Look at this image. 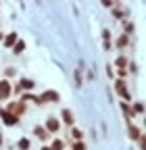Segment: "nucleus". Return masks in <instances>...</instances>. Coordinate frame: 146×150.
Returning <instances> with one entry per match:
<instances>
[{"mask_svg": "<svg viewBox=\"0 0 146 150\" xmlns=\"http://www.w3.org/2000/svg\"><path fill=\"white\" fill-rule=\"evenodd\" d=\"M115 92H117V96H121L123 100L121 102H134L132 100V94H130V88H127V83H125V79H115Z\"/></svg>", "mask_w": 146, "mask_h": 150, "instance_id": "f257e3e1", "label": "nucleus"}, {"mask_svg": "<svg viewBox=\"0 0 146 150\" xmlns=\"http://www.w3.org/2000/svg\"><path fill=\"white\" fill-rule=\"evenodd\" d=\"M0 121H2L6 127H15V125H19V117H15V115H11V112H4L2 117H0Z\"/></svg>", "mask_w": 146, "mask_h": 150, "instance_id": "9d476101", "label": "nucleus"}, {"mask_svg": "<svg viewBox=\"0 0 146 150\" xmlns=\"http://www.w3.org/2000/svg\"><path fill=\"white\" fill-rule=\"evenodd\" d=\"M4 40V33H2V29H0V42H2Z\"/></svg>", "mask_w": 146, "mask_h": 150, "instance_id": "473e14b6", "label": "nucleus"}, {"mask_svg": "<svg viewBox=\"0 0 146 150\" xmlns=\"http://www.w3.org/2000/svg\"><path fill=\"white\" fill-rule=\"evenodd\" d=\"M106 75L111 79H115V71H113V65H106Z\"/></svg>", "mask_w": 146, "mask_h": 150, "instance_id": "c756f323", "label": "nucleus"}, {"mask_svg": "<svg viewBox=\"0 0 146 150\" xmlns=\"http://www.w3.org/2000/svg\"><path fill=\"white\" fill-rule=\"evenodd\" d=\"M13 94H17V96H21V94H23V90H21L19 83H13Z\"/></svg>", "mask_w": 146, "mask_h": 150, "instance_id": "c85d7f7f", "label": "nucleus"}, {"mask_svg": "<svg viewBox=\"0 0 146 150\" xmlns=\"http://www.w3.org/2000/svg\"><path fill=\"white\" fill-rule=\"evenodd\" d=\"M19 86H21V90H23V92H31L35 83H33V79H29V77H23V79L19 81Z\"/></svg>", "mask_w": 146, "mask_h": 150, "instance_id": "f3484780", "label": "nucleus"}, {"mask_svg": "<svg viewBox=\"0 0 146 150\" xmlns=\"http://www.w3.org/2000/svg\"><path fill=\"white\" fill-rule=\"evenodd\" d=\"M13 94V83L9 79H0V100H9Z\"/></svg>", "mask_w": 146, "mask_h": 150, "instance_id": "20e7f679", "label": "nucleus"}, {"mask_svg": "<svg viewBox=\"0 0 146 150\" xmlns=\"http://www.w3.org/2000/svg\"><path fill=\"white\" fill-rule=\"evenodd\" d=\"M102 4H104L106 8H113V6H115V2H113V0H104V2H102Z\"/></svg>", "mask_w": 146, "mask_h": 150, "instance_id": "7c9ffc66", "label": "nucleus"}, {"mask_svg": "<svg viewBox=\"0 0 146 150\" xmlns=\"http://www.w3.org/2000/svg\"><path fill=\"white\" fill-rule=\"evenodd\" d=\"M117 73H119V79H123L125 75H127V71H125V69H117Z\"/></svg>", "mask_w": 146, "mask_h": 150, "instance_id": "2f4dec72", "label": "nucleus"}, {"mask_svg": "<svg viewBox=\"0 0 146 150\" xmlns=\"http://www.w3.org/2000/svg\"><path fill=\"white\" fill-rule=\"evenodd\" d=\"M40 150H50V146H46V144H44V146H42Z\"/></svg>", "mask_w": 146, "mask_h": 150, "instance_id": "72a5a7b5", "label": "nucleus"}, {"mask_svg": "<svg viewBox=\"0 0 146 150\" xmlns=\"http://www.w3.org/2000/svg\"><path fill=\"white\" fill-rule=\"evenodd\" d=\"M71 136H73V140H75V142H82V140H84V131H82L79 127H71Z\"/></svg>", "mask_w": 146, "mask_h": 150, "instance_id": "4be33fe9", "label": "nucleus"}, {"mask_svg": "<svg viewBox=\"0 0 146 150\" xmlns=\"http://www.w3.org/2000/svg\"><path fill=\"white\" fill-rule=\"evenodd\" d=\"M33 136L38 138V140H42V142H48L50 140V134L44 129V125H35L33 127Z\"/></svg>", "mask_w": 146, "mask_h": 150, "instance_id": "9b49d317", "label": "nucleus"}, {"mask_svg": "<svg viewBox=\"0 0 146 150\" xmlns=\"http://www.w3.org/2000/svg\"><path fill=\"white\" fill-rule=\"evenodd\" d=\"M0 146H2V134H0Z\"/></svg>", "mask_w": 146, "mask_h": 150, "instance_id": "c9c22d12", "label": "nucleus"}, {"mask_svg": "<svg viewBox=\"0 0 146 150\" xmlns=\"http://www.w3.org/2000/svg\"><path fill=\"white\" fill-rule=\"evenodd\" d=\"M11 50H13V54H21V52L25 50V42H23V40H19V42H17Z\"/></svg>", "mask_w": 146, "mask_h": 150, "instance_id": "b1692460", "label": "nucleus"}, {"mask_svg": "<svg viewBox=\"0 0 146 150\" xmlns=\"http://www.w3.org/2000/svg\"><path fill=\"white\" fill-rule=\"evenodd\" d=\"M71 150H88V146H86L84 140H82V142H73V144H71Z\"/></svg>", "mask_w": 146, "mask_h": 150, "instance_id": "a878e982", "label": "nucleus"}, {"mask_svg": "<svg viewBox=\"0 0 146 150\" xmlns=\"http://www.w3.org/2000/svg\"><path fill=\"white\" fill-rule=\"evenodd\" d=\"M44 129L48 131L50 136H52V134H59V129H61V121H59L57 117H48V119H46V123H44Z\"/></svg>", "mask_w": 146, "mask_h": 150, "instance_id": "39448f33", "label": "nucleus"}, {"mask_svg": "<svg viewBox=\"0 0 146 150\" xmlns=\"http://www.w3.org/2000/svg\"><path fill=\"white\" fill-rule=\"evenodd\" d=\"M127 136H130L132 142H138V138L142 136V129H140L138 125H134L132 121H127Z\"/></svg>", "mask_w": 146, "mask_h": 150, "instance_id": "0eeeda50", "label": "nucleus"}, {"mask_svg": "<svg viewBox=\"0 0 146 150\" xmlns=\"http://www.w3.org/2000/svg\"><path fill=\"white\" fill-rule=\"evenodd\" d=\"M130 106H132L134 115H142V112H144V104L142 102H130Z\"/></svg>", "mask_w": 146, "mask_h": 150, "instance_id": "5701e85b", "label": "nucleus"}, {"mask_svg": "<svg viewBox=\"0 0 146 150\" xmlns=\"http://www.w3.org/2000/svg\"><path fill=\"white\" fill-rule=\"evenodd\" d=\"M73 77H75V86H82L84 83V69L77 67L75 71H73Z\"/></svg>", "mask_w": 146, "mask_h": 150, "instance_id": "aec40b11", "label": "nucleus"}, {"mask_svg": "<svg viewBox=\"0 0 146 150\" xmlns=\"http://www.w3.org/2000/svg\"><path fill=\"white\" fill-rule=\"evenodd\" d=\"M61 123H65L67 127H73L75 117H73V110H71V108H63V110H61Z\"/></svg>", "mask_w": 146, "mask_h": 150, "instance_id": "423d86ee", "label": "nucleus"}, {"mask_svg": "<svg viewBox=\"0 0 146 150\" xmlns=\"http://www.w3.org/2000/svg\"><path fill=\"white\" fill-rule=\"evenodd\" d=\"M38 98H40L42 104H48V102H59V100H61V94H59L57 90H46L42 96H38Z\"/></svg>", "mask_w": 146, "mask_h": 150, "instance_id": "7ed1b4c3", "label": "nucleus"}, {"mask_svg": "<svg viewBox=\"0 0 146 150\" xmlns=\"http://www.w3.org/2000/svg\"><path fill=\"white\" fill-rule=\"evenodd\" d=\"M15 75H17V69H15V67H6V69H4V79L11 81V77H15Z\"/></svg>", "mask_w": 146, "mask_h": 150, "instance_id": "393cba45", "label": "nucleus"}, {"mask_svg": "<svg viewBox=\"0 0 146 150\" xmlns=\"http://www.w3.org/2000/svg\"><path fill=\"white\" fill-rule=\"evenodd\" d=\"M2 115H4V108H0V117H2Z\"/></svg>", "mask_w": 146, "mask_h": 150, "instance_id": "f704fd0d", "label": "nucleus"}, {"mask_svg": "<svg viewBox=\"0 0 146 150\" xmlns=\"http://www.w3.org/2000/svg\"><path fill=\"white\" fill-rule=\"evenodd\" d=\"M134 31H136V23H134V21H123V35L132 38Z\"/></svg>", "mask_w": 146, "mask_h": 150, "instance_id": "dca6fc26", "label": "nucleus"}, {"mask_svg": "<svg viewBox=\"0 0 146 150\" xmlns=\"http://www.w3.org/2000/svg\"><path fill=\"white\" fill-rule=\"evenodd\" d=\"M29 148H31L29 138H21L19 142H17V150H29Z\"/></svg>", "mask_w": 146, "mask_h": 150, "instance_id": "412c9836", "label": "nucleus"}, {"mask_svg": "<svg viewBox=\"0 0 146 150\" xmlns=\"http://www.w3.org/2000/svg\"><path fill=\"white\" fill-rule=\"evenodd\" d=\"M102 48L108 52V50H111L113 48V44H111V38H113V33H111V29H102Z\"/></svg>", "mask_w": 146, "mask_h": 150, "instance_id": "f8f14e48", "label": "nucleus"}, {"mask_svg": "<svg viewBox=\"0 0 146 150\" xmlns=\"http://www.w3.org/2000/svg\"><path fill=\"white\" fill-rule=\"evenodd\" d=\"M19 100L23 102V104H27V102H33V104H38V106H42V102H40V98L35 96V94H31V92H23L21 96H19Z\"/></svg>", "mask_w": 146, "mask_h": 150, "instance_id": "1a4fd4ad", "label": "nucleus"}, {"mask_svg": "<svg viewBox=\"0 0 146 150\" xmlns=\"http://www.w3.org/2000/svg\"><path fill=\"white\" fill-rule=\"evenodd\" d=\"M127 63H130V59H127L125 54H119L117 59H115V67H117V69H125Z\"/></svg>", "mask_w": 146, "mask_h": 150, "instance_id": "a211bd4d", "label": "nucleus"}, {"mask_svg": "<svg viewBox=\"0 0 146 150\" xmlns=\"http://www.w3.org/2000/svg\"><path fill=\"white\" fill-rule=\"evenodd\" d=\"M17 42H19V35H17L15 31H11V33H4V40H2V44H4L6 48H13Z\"/></svg>", "mask_w": 146, "mask_h": 150, "instance_id": "ddd939ff", "label": "nucleus"}, {"mask_svg": "<svg viewBox=\"0 0 146 150\" xmlns=\"http://www.w3.org/2000/svg\"><path fill=\"white\" fill-rule=\"evenodd\" d=\"M119 106H121V112H123V117H125V121H132V119L136 117L134 112H132V106L127 104V102H121Z\"/></svg>", "mask_w": 146, "mask_h": 150, "instance_id": "4468645a", "label": "nucleus"}, {"mask_svg": "<svg viewBox=\"0 0 146 150\" xmlns=\"http://www.w3.org/2000/svg\"><path fill=\"white\" fill-rule=\"evenodd\" d=\"M130 40H132V38H127V35H123V33H121L117 40H115V46H117L119 50H125L127 46H130Z\"/></svg>", "mask_w": 146, "mask_h": 150, "instance_id": "2eb2a0df", "label": "nucleus"}, {"mask_svg": "<svg viewBox=\"0 0 146 150\" xmlns=\"http://www.w3.org/2000/svg\"><path fill=\"white\" fill-rule=\"evenodd\" d=\"M25 110H27V104H23L21 100H11V102L6 104V108H4V112H11V115L19 117V119L25 115Z\"/></svg>", "mask_w": 146, "mask_h": 150, "instance_id": "f03ea898", "label": "nucleus"}, {"mask_svg": "<svg viewBox=\"0 0 146 150\" xmlns=\"http://www.w3.org/2000/svg\"><path fill=\"white\" fill-rule=\"evenodd\" d=\"M125 71H127V73H138V63L130 61V63H127V67H125Z\"/></svg>", "mask_w": 146, "mask_h": 150, "instance_id": "bb28decb", "label": "nucleus"}, {"mask_svg": "<svg viewBox=\"0 0 146 150\" xmlns=\"http://www.w3.org/2000/svg\"><path fill=\"white\" fill-rule=\"evenodd\" d=\"M50 150H65V140H61V138H54L50 144Z\"/></svg>", "mask_w": 146, "mask_h": 150, "instance_id": "6ab92c4d", "label": "nucleus"}, {"mask_svg": "<svg viewBox=\"0 0 146 150\" xmlns=\"http://www.w3.org/2000/svg\"><path fill=\"white\" fill-rule=\"evenodd\" d=\"M113 17L117 19V21H125V17H127V11L123 8V4L119 2V0H115V6H113Z\"/></svg>", "mask_w": 146, "mask_h": 150, "instance_id": "6e6552de", "label": "nucleus"}, {"mask_svg": "<svg viewBox=\"0 0 146 150\" xmlns=\"http://www.w3.org/2000/svg\"><path fill=\"white\" fill-rule=\"evenodd\" d=\"M138 144H140V150H144V148H146V134H142V136L138 138Z\"/></svg>", "mask_w": 146, "mask_h": 150, "instance_id": "cd10ccee", "label": "nucleus"}]
</instances>
